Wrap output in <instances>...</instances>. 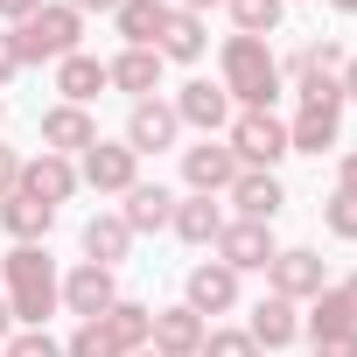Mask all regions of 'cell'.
I'll return each instance as SVG.
<instances>
[{
  "label": "cell",
  "mask_w": 357,
  "mask_h": 357,
  "mask_svg": "<svg viewBox=\"0 0 357 357\" xmlns=\"http://www.w3.org/2000/svg\"><path fill=\"white\" fill-rule=\"evenodd\" d=\"M0 294L15 308V329H50V315L63 308V273H56L50 245H15L0 259Z\"/></svg>",
  "instance_id": "obj_1"
},
{
  "label": "cell",
  "mask_w": 357,
  "mask_h": 357,
  "mask_svg": "<svg viewBox=\"0 0 357 357\" xmlns=\"http://www.w3.org/2000/svg\"><path fill=\"white\" fill-rule=\"evenodd\" d=\"M218 84H225V98L238 112H273V98H280V56H273V43L266 36H225Z\"/></svg>",
  "instance_id": "obj_2"
},
{
  "label": "cell",
  "mask_w": 357,
  "mask_h": 357,
  "mask_svg": "<svg viewBox=\"0 0 357 357\" xmlns=\"http://www.w3.org/2000/svg\"><path fill=\"white\" fill-rule=\"evenodd\" d=\"M15 50H22V70L29 63H63L70 50H84V15L63 8V0H43V8L15 29Z\"/></svg>",
  "instance_id": "obj_3"
},
{
  "label": "cell",
  "mask_w": 357,
  "mask_h": 357,
  "mask_svg": "<svg viewBox=\"0 0 357 357\" xmlns=\"http://www.w3.org/2000/svg\"><path fill=\"white\" fill-rule=\"evenodd\" d=\"M225 147L238 154V168H280L287 161V119L280 112H231Z\"/></svg>",
  "instance_id": "obj_4"
},
{
  "label": "cell",
  "mask_w": 357,
  "mask_h": 357,
  "mask_svg": "<svg viewBox=\"0 0 357 357\" xmlns=\"http://www.w3.org/2000/svg\"><path fill=\"white\" fill-rule=\"evenodd\" d=\"M329 287V266H322V252L315 245H280L273 252V266H266V294H280V301H315Z\"/></svg>",
  "instance_id": "obj_5"
},
{
  "label": "cell",
  "mask_w": 357,
  "mask_h": 357,
  "mask_svg": "<svg viewBox=\"0 0 357 357\" xmlns=\"http://www.w3.org/2000/svg\"><path fill=\"white\" fill-rule=\"evenodd\" d=\"M77 183L98 190V197H126V190L140 183V154H133L126 140H98V147L77 154Z\"/></svg>",
  "instance_id": "obj_6"
},
{
  "label": "cell",
  "mask_w": 357,
  "mask_h": 357,
  "mask_svg": "<svg viewBox=\"0 0 357 357\" xmlns=\"http://www.w3.org/2000/svg\"><path fill=\"white\" fill-rule=\"evenodd\" d=\"M273 252H280L273 225H252V218H225V231H218V259H225L231 273H266V266H273Z\"/></svg>",
  "instance_id": "obj_7"
},
{
  "label": "cell",
  "mask_w": 357,
  "mask_h": 357,
  "mask_svg": "<svg viewBox=\"0 0 357 357\" xmlns=\"http://www.w3.org/2000/svg\"><path fill=\"white\" fill-rule=\"evenodd\" d=\"M183 183H190V197H225V190L238 183V154L225 147V133L183 147Z\"/></svg>",
  "instance_id": "obj_8"
},
{
  "label": "cell",
  "mask_w": 357,
  "mask_h": 357,
  "mask_svg": "<svg viewBox=\"0 0 357 357\" xmlns=\"http://www.w3.org/2000/svg\"><path fill=\"white\" fill-rule=\"evenodd\" d=\"M15 190L36 197V204H50V211H63L84 183H77V161H70V154H50V147H43V154L22 161V183H15Z\"/></svg>",
  "instance_id": "obj_9"
},
{
  "label": "cell",
  "mask_w": 357,
  "mask_h": 357,
  "mask_svg": "<svg viewBox=\"0 0 357 357\" xmlns=\"http://www.w3.org/2000/svg\"><path fill=\"white\" fill-rule=\"evenodd\" d=\"M168 105H175V119H183V126H197L204 140H211V133H225V126H231V112H238V105L225 98V84H211V77H190L183 91L168 98Z\"/></svg>",
  "instance_id": "obj_10"
},
{
  "label": "cell",
  "mask_w": 357,
  "mask_h": 357,
  "mask_svg": "<svg viewBox=\"0 0 357 357\" xmlns=\"http://www.w3.org/2000/svg\"><path fill=\"white\" fill-rule=\"evenodd\" d=\"M183 308H197L204 322H211V315H231V308H238V273H231L225 259L190 266V280H183Z\"/></svg>",
  "instance_id": "obj_11"
},
{
  "label": "cell",
  "mask_w": 357,
  "mask_h": 357,
  "mask_svg": "<svg viewBox=\"0 0 357 357\" xmlns=\"http://www.w3.org/2000/svg\"><path fill=\"white\" fill-rule=\"evenodd\" d=\"M112 301H119V280H112V266H91V259H77V266L63 273V308H70L77 322H98Z\"/></svg>",
  "instance_id": "obj_12"
},
{
  "label": "cell",
  "mask_w": 357,
  "mask_h": 357,
  "mask_svg": "<svg viewBox=\"0 0 357 357\" xmlns=\"http://www.w3.org/2000/svg\"><path fill=\"white\" fill-rule=\"evenodd\" d=\"M175 140H183V119H175L168 98H140V105L126 112V147H133V154H161V147H175Z\"/></svg>",
  "instance_id": "obj_13"
},
{
  "label": "cell",
  "mask_w": 357,
  "mask_h": 357,
  "mask_svg": "<svg viewBox=\"0 0 357 357\" xmlns=\"http://www.w3.org/2000/svg\"><path fill=\"white\" fill-rule=\"evenodd\" d=\"M43 147L50 154H84V147H98V119H91V105H50L43 112Z\"/></svg>",
  "instance_id": "obj_14"
},
{
  "label": "cell",
  "mask_w": 357,
  "mask_h": 357,
  "mask_svg": "<svg viewBox=\"0 0 357 357\" xmlns=\"http://www.w3.org/2000/svg\"><path fill=\"white\" fill-rule=\"evenodd\" d=\"M204 336H211V322L197 315V308H183V301H175V308H154V350L161 357H197L204 350Z\"/></svg>",
  "instance_id": "obj_15"
},
{
  "label": "cell",
  "mask_w": 357,
  "mask_h": 357,
  "mask_svg": "<svg viewBox=\"0 0 357 357\" xmlns=\"http://www.w3.org/2000/svg\"><path fill=\"white\" fill-rule=\"evenodd\" d=\"M225 197H231L238 218H252V225H273L280 204H287V190H280V175H273V168H238V183H231Z\"/></svg>",
  "instance_id": "obj_16"
},
{
  "label": "cell",
  "mask_w": 357,
  "mask_h": 357,
  "mask_svg": "<svg viewBox=\"0 0 357 357\" xmlns=\"http://www.w3.org/2000/svg\"><path fill=\"white\" fill-rule=\"evenodd\" d=\"M161 70H168V63H161V50H119V56L105 63V77H112V91H126L133 105L161 91Z\"/></svg>",
  "instance_id": "obj_17"
},
{
  "label": "cell",
  "mask_w": 357,
  "mask_h": 357,
  "mask_svg": "<svg viewBox=\"0 0 357 357\" xmlns=\"http://www.w3.org/2000/svg\"><path fill=\"white\" fill-rule=\"evenodd\" d=\"M77 245H84V259H91V266H119V259L133 252V231H126V218H119V211H91V218H84V231H77Z\"/></svg>",
  "instance_id": "obj_18"
},
{
  "label": "cell",
  "mask_w": 357,
  "mask_h": 357,
  "mask_svg": "<svg viewBox=\"0 0 357 357\" xmlns=\"http://www.w3.org/2000/svg\"><path fill=\"white\" fill-rule=\"evenodd\" d=\"M245 336H252L259 350H287V343L301 336V308H294V301H280V294H259V301H252Z\"/></svg>",
  "instance_id": "obj_19"
},
{
  "label": "cell",
  "mask_w": 357,
  "mask_h": 357,
  "mask_svg": "<svg viewBox=\"0 0 357 357\" xmlns=\"http://www.w3.org/2000/svg\"><path fill=\"white\" fill-rule=\"evenodd\" d=\"M119 218H126V231H133V238L168 231V218H175V190H161V183H133V190H126V204H119Z\"/></svg>",
  "instance_id": "obj_20"
},
{
  "label": "cell",
  "mask_w": 357,
  "mask_h": 357,
  "mask_svg": "<svg viewBox=\"0 0 357 357\" xmlns=\"http://www.w3.org/2000/svg\"><path fill=\"white\" fill-rule=\"evenodd\" d=\"M0 231H8V238H15V245H43V238H50V231H56V211H50V204H36V197H22V190H15V197H0Z\"/></svg>",
  "instance_id": "obj_21"
},
{
  "label": "cell",
  "mask_w": 357,
  "mask_h": 357,
  "mask_svg": "<svg viewBox=\"0 0 357 357\" xmlns=\"http://www.w3.org/2000/svg\"><path fill=\"white\" fill-rule=\"evenodd\" d=\"M56 91H63V105H91L98 91H112V77H105V63H98L91 50H70V56L56 63Z\"/></svg>",
  "instance_id": "obj_22"
},
{
  "label": "cell",
  "mask_w": 357,
  "mask_h": 357,
  "mask_svg": "<svg viewBox=\"0 0 357 357\" xmlns=\"http://www.w3.org/2000/svg\"><path fill=\"white\" fill-rule=\"evenodd\" d=\"M161 63H197L204 50H211V29H204V15H190V8H168V29H161Z\"/></svg>",
  "instance_id": "obj_23"
},
{
  "label": "cell",
  "mask_w": 357,
  "mask_h": 357,
  "mask_svg": "<svg viewBox=\"0 0 357 357\" xmlns=\"http://www.w3.org/2000/svg\"><path fill=\"white\" fill-rule=\"evenodd\" d=\"M168 8H175V0H119L112 29L126 36V50H154V43H161V29H168Z\"/></svg>",
  "instance_id": "obj_24"
},
{
  "label": "cell",
  "mask_w": 357,
  "mask_h": 357,
  "mask_svg": "<svg viewBox=\"0 0 357 357\" xmlns=\"http://www.w3.org/2000/svg\"><path fill=\"white\" fill-rule=\"evenodd\" d=\"M168 231L183 238V245H218V231H225V211H218V197H175V218H168Z\"/></svg>",
  "instance_id": "obj_25"
},
{
  "label": "cell",
  "mask_w": 357,
  "mask_h": 357,
  "mask_svg": "<svg viewBox=\"0 0 357 357\" xmlns=\"http://www.w3.org/2000/svg\"><path fill=\"white\" fill-rule=\"evenodd\" d=\"M336 140H343V112H294L287 119V154H336Z\"/></svg>",
  "instance_id": "obj_26"
},
{
  "label": "cell",
  "mask_w": 357,
  "mask_h": 357,
  "mask_svg": "<svg viewBox=\"0 0 357 357\" xmlns=\"http://www.w3.org/2000/svg\"><path fill=\"white\" fill-rule=\"evenodd\" d=\"M98 322H105V336L119 343V357L147 350V336H154V308H147V301H126V294H119V301H112Z\"/></svg>",
  "instance_id": "obj_27"
},
{
  "label": "cell",
  "mask_w": 357,
  "mask_h": 357,
  "mask_svg": "<svg viewBox=\"0 0 357 357\" xmlns=\"http://www.w3.org/2000/svg\"><path fill=\"white\" fill-rule=\"evenodd\" d=\"M336 70H343V43H329V36H322V43H301V50L280 63V77H294V84H301V77H336Z\"/></svg>",
  "instance_id": "obj_28"
},
{
  "label": "cell",
  "mask_w": 357,
  "mask_h": 357,
  "mask_svg": "<svg viewBox=\"0 0 357 357\" xmlns=\"http://www.w3.org/2000/svg\"><path fill=\"white\" fill-rule=\"evenodd\" d=\"M225 8H231V29L238 36H273L280 15H287V0H225Z\"/></svg>",
  "instance_id": "obj_29"
},
{
  "label": "cell",
  "mask_w": 357,
  "mask_h": 357,
  "mask_svg": "<svg viewBox=\"0 0 357 357\" xmlns=\"http://www.w3.org/2000/svg\"><path fill=\"white\" fill-rule=\"evenodd\" d=\"M322 225H329L343 245H357V197H350V190H329V204H322Z\"/></svg>",
  "instance_id": "obj_30"
},
{
  "label": "cell",
  "mask_w": 357,
  "mask_h": 357,
  "mask_svg": "<svg viewBox=\"0 0 357 357\" xmlns=\"http://www.w3.org/2000/svg\"><path fill=\"white\" fill-rule=\"evenodd\" d=\"M63 357H119V343L105 336V322H77L70 343H63Z\"/></svg>",
  "instance_id": "obj_31"
},
{
  "label": "cell",
  "mask_w": 357,
  "mask_h": 357,
  "mask_svg": "<svg viewBox=\"0 0 357 357\" xmlns=\"http://www.w3.org/2000/svg\"><path fill=\"white\" fill-rule=\"evenodd\" d=\"M0 357H63V343L50 329H15L8 343H0Z\"/></svg>",
  "instance_id": "obj_32"
},
{
  "label": "cell",
  "mask_w": 357,
  "mask_h": 357,
  "mask_svg": "<svg viewBox=\"0 0 357 357\" xmlns=\"http://www.w3.org/2000/svg\"><path fill=\"white\" fill-rule=\"evenodd\" d=\"M197 357H266V350H259V343H252L245 329H211Z\"/></svg>",
  "instance_id": "obj_33"
},
{
  "label": "cell",
  "mask_w": 357,
  "mask_h": 357,
  "mask_svg": "<svg viewBox=\"0 0 357 357\" xmlns=\"http://www.w3.org/2000/svg\"><path fill=\"white\" fill-rule=\"evenodd\" d=\"M294 91H301V105H308V112H343V91H336V77H301Z\"/></svg>",
  "instance_id": "obj_34"
},
{
  "label": "cell",
  "mask_w": 357,
  "mask_h": 357,
  "mask_svg": "<svg viewBox=\"0 0 357 357\" xmlns=\"http://www.w3.org/2000/svg\"><path fill=\"white\" fill-rule=\"evenodd\" d=\"M22 77V50H15V29H0V91Z\"/></svg>",
  "instance_id": "obj_35"
},
{
  "label": "cell",
  "mask_w": 357,
  "mask_h": 357,
  "mask_svg": "<svg viewBox=\"0 0 357 357\" xmlns=\"http://www.w3.org/2000/svg\"><path fill=\"white\" fill-rule=\"evenodd\" d=\"M315 357H357V329H343V336H315Z\"/></svg>",
  "instance_id": "obj_36"
},
{
  "label": "cell",
  "mask_w": 357,
  "mask_h": 357,
  "mask_svg": "<svg viewBox=\"0 0 357 357\" xmlns=\"http://www.w3.org/2000/svg\"><path fill=\"white\" fill-rule=\"evenodd\" d=\"M15 183H22V154L0 147V197H15Z\"/></svg>",
  "instance_id": "obj_37"
},
{
  "label": "cell",
  "mask_w": 357,
  "mask_h": 357,
  "mask_svg": "<svg viewBox=\"0 0 357 357\" xmlns=\"http://www.w3.org/2000/svg\"><path fill=\"white\" fill-rule=\"evenodd\" d=\"M336 190H350V197H357V147H343V154H336Z\"/></svg>",
  "instance_id": "obj_38"
},
{
  "label": "cell",
  "mask_w": 357,
  "mask_h": 357,
  "mask_svg": "<svg viewBox=\"0 0 357 357\" xmlns=\"http://www.w3.org/2000/svg\"><path fill=\"white\" fill-rule=\"evenodd\" d=\"M336 91H343V105H357V56H343V70H336Z\"/></svg>",
  "instance_id": "obj_39"
},
{
  "label": "cell",
  "mask_w": 357,
  "mask_h": 357,
  "mask_svg": "<svg viewBox=\"0 0 357 357\" xmlns=\"http://www.w3.org/2000/svg\"><path fill=\"white\" fill-rule=\"evenodd\" d=\"M36 8H43V0H0V22H15V29H22Z\"/></svg>",
  "instance_id": "obj_40"
},
{
  "label": "cell",
  "mask_w": 357,
  "mask_h": 357,
  "mask_svg": "<svg viewBox=\"0 0 357 357\" xmlns=\"http://www.w3.org/2000/svg\"><path fill=\"white\" fill-rule=\"evenodd\" d=\"M63 8H77V15H119V0H63Z\"/></svg>",
  "instance_id": "obj_41"
},
{
  "label": "cell",
  "mask_w": 357,
  "mask_h": 357,
  "mask_svg": "<svg viewBox=\"0 0 357 357\" xmlns=\"http://www.w3.org/2000/svg\"><path fill=\"white\" fill-rule=\"evenodd\" d=\"M336 294H343V301H350V315H357V273H343V280H336Z\"/></svg>",
  "instance_id": "obj_42"
},
{
  "label": "cell",
  "mask_w": 357,
  "mask_h": 357,
  "mask_svg": "<svg viewBox=\"0 0 357 357\" xmlns=\"http://www.w3.org/2000/svg\"><path fill=\"white\" fill-rule=\"evenodd\" d=\"M15 336V308H8V294H0V343Z\"/></svg>",
  "instance_id": "obj_43"
},
{
  "label": "cell",
  "mask_w": 357,
  "mask_h": 357,
  "mask_svg": "<svg viewBox=\"0 0 357 357\" xmlns=\"http://www.w3.org/2000/svg\"><path fill=\"white\" fill-rule=\"evenodd\" d=\"M175 8H190V15H204V8H211V0H175Z\"/></svg>",
  "instance_id": "obj_44"
},
{
  "label": "cell",
  "mask_w": 357,
  "mask_h": 357,
  "mask_svg": "<svg viewBox=\"0 0 357 357\" xmlns=\"http://www.w3.org/2000/svg\"><path fill=\"white\" fill-rule=\"evenodd\" d=\"M329 8H336V15H357V0H329Z\"/></svg>",
  "instance_id": "obj_45"
},
{
  "label": "cell",
  "mask_w": 357,
  "mask_h": 357,
  "mask_svg": "<svg viewBox=\"0 0 357 357\" xmlns=\"http://www.w3.org/2000/svg\"><path fill=\"white\" fill-rule=\"evenodd\" d=\"M133 357H161V350H154V343H147V350H133Z\"/></svg>",
  "instance_id": "obj_46"
},
{
  "label": "cell",
  "mask_w": 357,
  "mask_h": 357,
  "mask_svg": "<svg viewBox=\"0 0 357 357\" xmlns=\"http://www.w3.org/2000/svg\"><path fill=\"white\" fill-rule=\"evenodd\" d=\"M0 119H8V105H0Z\"/></svg>",
  "instance_id": "obj_47"
},
{
  "label": "cell",
  "mask_w": 357,
  "mask_h": 357,
  "mask_svg": "<svg viewBox=\"0 0 357 357\" xmlns=\"http://www.w3.org/2000/svg\"><path fill=\"white\" fill-rule=\"evenodd\" d=\"M287 8H294V0H287Z\"/></svg>",
  "instance_id": "obj_48"
}]
</instances>
